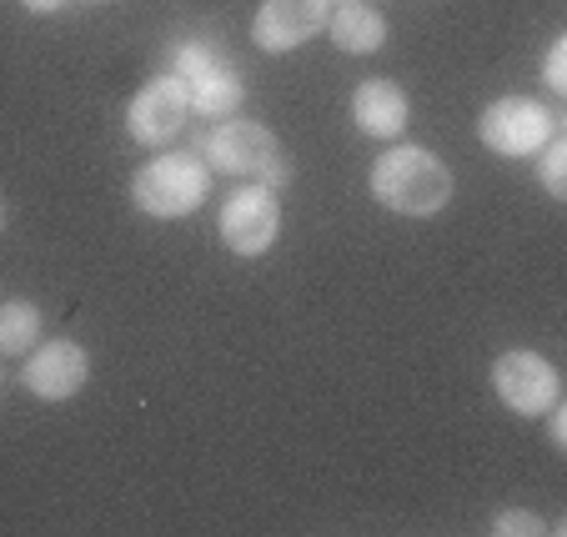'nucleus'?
<instances>
[{
  "label": "nucleus",
  "instance_id": "2eb2a0df",
  "mask_svg": "<svg viewBox=\"0 0 567 537\" xmlns=\"http://www.w3.org/2000/svg\"><path fill=\"white\" fill-rule=\"evenodd\" d=\"M493 533L497 537H537V533H547V527H543V517L527 513V507H503V513L493 517Z\"/></svg>",
  "mask_w": 567,
  "mask_h": 537
},
{
  "label": "nucleus",
  "instance_id": "423d86ee",
  "mask_svg": "<svg viewBox=\"0 0 567 537\" xmlns=\"http://www.w3.org/2000/svg\"><path fill=\"white\" fill-rule=\"evenodd\" d=\"M216 231H221L226 251L241 261H257L277 247V231H281V202L271 186L257 182H241L231 196L221 202V216H216Z\"/></svg>",
  "mask_w": 567,
  "mask_h": 537
},
{
  "label": "nucleus",
  "instance_id": "1a4fd4ad",
  "mask_svg": "<svg viewBox=\"0 0 567 537\" xmlns=\"http://www.w3.org/2000/svg\"><path fill=\"white\" fill-rule=\"evenodd\" d=\"M21 382H25V392L41 402H71L75 392L91 382L86 347L71 342V337H45V342H35L31 352H25Z\"/></svg>",
  "mask_w": 567,
  "mask_h": 537
},
{
  "label": "nucleus",
  "instance_id": "20e7f679",
  "mask_svg": "<svg viewBox=\"0 0 567 537\" xmlns=\"http://www.w3.org/2000/svg\"><path fill=\"white\" fill-rule=\"evenodd\" d=\"M172 75L186 86L192 116L221 121V116H236L241 101H247L241 71H236L212 41H196V35H182V41L172 45Z\"/></svg>",
  "mask_w": 567,
  "mask_h": 537
},
{
  "label": "nucleus",
  "instance_id": "6e6552de",
  "mask_svg": "<svg viewBox=\"0 0 567 537\" xmlns=\"http://www.w3.org/2000/svg\"><path fill=\"white\" fill-rule=\"evenodd\" d=\"M192 121V101H186V86L172 71L151 75L146 86L131 96L126 106V136L146 151H166Z\"/></svg>",
  "mask_w": 567,
  "mask_h": 537
},
{
  "label": "nucleus",
  "instance_id": "9d476101",
  "mask_svg": "<svg viewBox=\"0 0 567 537\" xmlns=\"http://www.w3.org/2000/svg\"><path fill=\"white\" fill-rule=\"evenodd\" d=\"M327 31V0H261L251 16V45L267 55H287Z\"/></svg>",
  "mask_w": 567,
  "mask_h": 537
},
{
  "label": "nucleus",
  "instance_id": "0eeeda50",
  "mask_svg": "<svg viewBox=\"0 0 567 537\" xmlns=\"http://www.w3.org/2000/svg\"><path fill=\"white\" fill-rule=\"evenodd\" d=\"M493 392L507 412L517 417H543L553 402H563V376L533 347H513L493 362Z\"/></svg>",
  "mask_w": 567,
  "mask_h": 537
},
{
  "label": "nucleus",
  "instance_id": "f03ea898",
  "mask_svg": "<svg viewBox=\"0 0 567 537\" xmlns=\"http://www.w3.org/2000/svg\"><path fill=\"white\" fill-rule=\"evenodd\" d=\"M196 156L212 162V172L236 176V182H257V186H291V156L277 141V131L261 126V121H241V116H221L202 141H196Z\"/></svg>",
  "mask_w": 567,
  "mask_h": 537
},
{
  "label": "nucleus",
  "instance_id": "7ed1b4c3",
  "mask_svg": "<svg viewBox=\"0 0 567 537\" xmlns=\"http://www.w3.org/2000/svg\"><path fill=\"white\" fill-rule=\"evenodd\" d=\"M212 196V166L196 151H161L131 176V206L151 221H182Z\"/></svg>",
  "mask_w": 567,
  "mask_h": 537
},
{
  "label": "nucleus",
  "instance_id": "f3484780",
  "mask_svg": "<svg viewBox=\"0 0 567 537\" xmlns=\"http://www.w3.org/2000/svg\"><path fill=\"white\" fill-rule=\"evenodd\" d=\"M543 417H547V437H553V447L567 452V402H553Z\"/></svg>",
  "mask_w": 567,
  "mask_h": 537
},
{
  "label": "nucleus",
  "instance_id": "6ab92c4d",
  "mask_svg": "<svg viewBox=\"0 0 567 537\" xmlns=\"http://www.w3.org/2000/svg\"><path fill=\"white\" fill-rule=\"evenodd\" d=\"M0 226H6V206H0Z\"/></svg>",
  "mask_w": 567,
  "mask_h": 537
},
{
  "label": "nucleus",
  "instance_id": "dca6fc26",
  "mask_svg": "<svg viewBox=\"0 0 567 537\" xmlns=\"http://www.w3.org/2000/svg\"><path fill=\"white\" fill-rule=\"evenodd\" d=\"M543 81H547V91H553V96H567V35H557L553 51H547Z\"/></svg>",
  "mask_w": 567,
  "mask_h": 537
},
{
  "label": "nucleus",
  "instance_id": "9b49d317",
  "mask_svg": "<svg viewBox=\"0 0 567 537\" xmlns=\"http://www.w3.org/2000/svg\"><path fill=\"white\" fill-rule=\"evenodd\" d=\"M352 121H357L362 136L396 141L402 131H408V121H412V101H408V91L396 86V81L372 75V81H362V86L352 91Z\"/></svg>",
  "mask_w": 567,
  "mask_h": 537
},
{
  "label": "nucleus",
  "instance_id": "aec40b11",
  "mask_svg": "<svg viewBox=\"0 0 567 537\" xmlns=\"http://www.w3.org/2000/svg\"><path fill=\"white\" fill-rule=\"evenodd\" d=\"M342 6H347V0H342Z\"/></svg>",
  "mask_w": 567,
  "mask_h": 537
},
{
  "label": "nucleus",
  "instance_id": "4468645a",
  "mask_svg": "<svg viewBox=\"0 0 567 537\" xmlns=\"http://www.w3.org/2000/svg\"><path fill=\"white\" fill-rule=\"evenodd\" d=\"M537 182L553 202L567 196V136H553L543 151H537Z\"/></svg>",
  "mask_w": 567,
  "mask_h": 537
},
{
  "label": "nucleus",
  "instance_id": "f257e3e1",
  "mask_svg": "<svg viewBox=\"0 0 567 537\" xmlns=\"http://www.w3.org/2000/svg\"><path fill=\"white\" fill-rule=\"evenodd\" d=\"M367 186H372V202L386 206L392 216H437V211H447L452 192H457L452 166L427 146L382 151L372 162Z\"/></svg>",
  "mask_w": 567,
  "mask_h": 537
},
{
  "label": "nucleus",
  "instance_id": "a211bd4d",
  "mask_svg": "<svg viewBox=\"0 0 567 537\" xmlns=\"http://www.w3.org/2000/svg\"><path fill=\"white\" fill-rule=\"evenodd\" d=\"M21 6H25L31 16H55V11L65 6V0H21Z\"/></svg>",
  "mask_w": 567,
  "mask_h": 537
},
{
  "label": "nucleus",
  "instance_id": "f8f14e48",
  "mask_svg": "<svg viewBox=\"0 0 567 537\" xmlns=\"http://www.w3.org/2000/svg\"><path fill=\"white\" fill-rule=\"evenodd\" d=\"M327 35L342 55H377L386 45V16L362 6V0H347L327 16Z\"/></svg>",
  "mask_w": 567,
  "mask_h": 537
},
{
  "label": "nucleus",
  "instance_id": "ddd939ff",
  "mask_svg": "<svg viewBox=\"0 0 567 537\" xmlns=\"http://www.w3.org/2000/svg\"><path fill=\"white\" fill-rule=\"evenodd\" d=\"M41 307L31 297H6L0 301V357H25L41 342Z\"/></svg>",
  "mask_w": 567,
  "mask_h": 537
},
{
  "label": "nucleus",
  "instance_id": "39448f33",
  "mask_svg": "<svg viewBox=\"0 0 567 537\" xmlns=\"http://www.w3.org/2000/svg\"><path fill=\"white\" fill-rule=\"evenodd\" d=\"M477 136L487 151H497L507 162H523V156H537L557 136V111L533 96H497L477 116Z\"/></svg>",
  "mask_w": 567,
  "mask_h": 537
}]
</instances>
